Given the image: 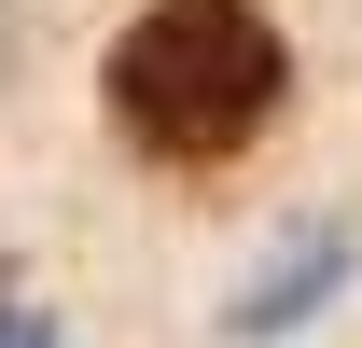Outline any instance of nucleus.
<instances>
[{
  "mask_svg": "<svg viewBox=\"0 0 362 348\" xmlns=\"http://www.w3.org/2000/svg\"><path fill=\"white\" fill-rule=\"evenodd\" d=\"M334 279H349V251H334V237H307V251H279V279L251 306H237V335H279V320H307V293H334Z\"/></svg>",
  "mask_w": 362,
  "mask_h": 348,
  "instance_id": "2",
  "label": "nucleus"
},
{
  "mask_svg": "<svg viewBox=\"0 0 362 348\" xmlns=\"http://www.w3.org/2000/svg\"><path fill=\"white\" fill-rule=\"evenodd\" d=\"M0 348H56V320L42 306H0Z\"/></svg>",
  "mask_w": 362,
  "mask_h": 348,
  "instance_id": "3",
  "label": "nucleus"
},
{
  "mask_svg": "<svg viewBox=\"0 0 362 348\" xmlns=\"http://www.w3.org/2000/svg\"><path fill=\"white\" fill-rule=\"evenodd\" d=\"M279 98H293V42H279L251 0H153L126 42H112V126L153 168H181V181L237 168L279 126Z\"/></svg>",
  "mask_w": 362,
  "mask_h": 348,
  "instance_id": "1",
  "label": "nucleus"
}]
</instances>
